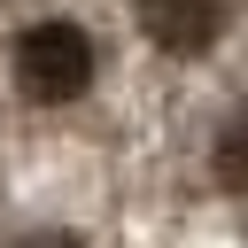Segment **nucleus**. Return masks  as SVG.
Segmentation results:
<instances>
[{"mask_svg": "<svg viewBox=\"0 0 248 248\" xmlns=\"http://www.w3.org/2000/svg\"><path fill=\"white\" fill-rule=\"evenodd\" d=\"M16 85L31 101H46V108L54 101H78L93 85V39L78 23H31L16 39Z\"/></svg>", "mask_w": 248, "mask_h": 248, "instance_id": "obj_1", "label": "nucleus"}, {"mask_svg": "<svg viewBox=\"0 0 248 248\" xmlns=\"http://www.w3.org/2000/svg\"><path fill=\"white\" fill-rule=\"evenodd\" d=\"M140 31L163 54H202L225 31V0H140Z\"/></svg>", "mask_w": 248, "mask_h": 248, "instance_id": "obj_2", "label": "nucleus"}, {"mask_svg": "<svg viewBox=\"0 0 248 248\" xmlns=\"http://www.w3.org/2000/svg\"><path fill=\"white\" fill-rule=\"evenodd\" d=\"M217 178H225L232 194H248V108L217 132Z\"/></svg>", "mask_w": 248, "mask_h": 248, "instance_id": "obj_3", "label": "nucleus"}, {"mask_svg": "<svg viewBox=\"0 0 248 248\" xmlns=\"http://www.w3.org/2000/svg\"><path fill=\"white\" fill-rule=\"evenodd\" d=\"M16 248H78L70 232H31V240H16Z\"/></svg>", "mask_w": 248, "mask_h": 248, "instance_id": "obj_4", "label": "nucleus"}]
</instances>
